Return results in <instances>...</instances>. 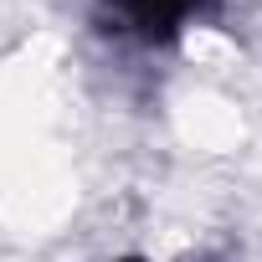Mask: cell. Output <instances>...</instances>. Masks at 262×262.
Here are the masks:
<instances>
[{
  "mask_svg": "<svg viewBox=\"0 0 262 262\" xmlns=\"http://www.w3.org/2000/svg\"><path fill=\"white\" fill-rule=\"evenodd\" d=\"M201 11H206V0H103V16L113 21V31L134 36L144 47L175 41L185 26H195Z\"/></svg>",
  "mask_w": 262,
  "mask_h": 262,
  "instance_id": "1",
  "label": "cell"
}]
</instances>
